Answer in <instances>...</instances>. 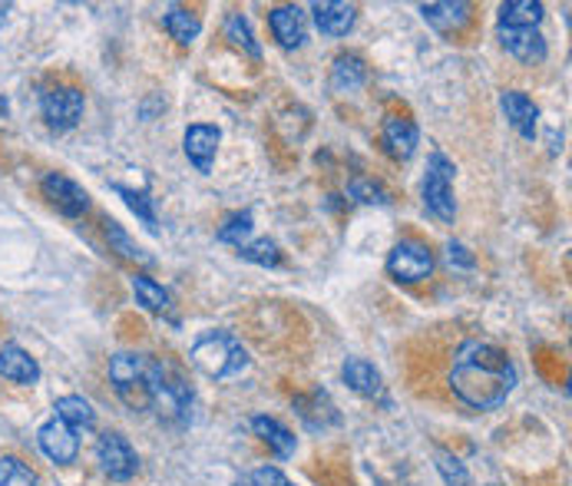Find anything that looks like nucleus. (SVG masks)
<instances>
[{
  "label": "nucleus",
  "instance_id": "obj_25",
  "mask_svg": "<svg viewBox=\"0 0 572 486\" xmlns=\"http://www.w3.org/2000/svg\"><path fill=\"white\" fill-rule=\"evenodd\" d=\"M133 295H136V305H142L152 315H166L172 308L169 292L156 278H149V275H133Z\"/></svg>",
  "mask_w": 572,
  "mask_h": 486
},
{
  "label": "nucleus",
  "instance_id": "obj_34",
  "mask_svg": "<svg viewBox=\"0 0 572 486\" xmlns=\"http://www.w3.org/2000/svg\"><path fill=\"white\" fill-rule=\"evenodd\" d=\"M252 486H292V480L278 467H258L252 474Z\"/></svg>",
  "mask_w": 572,
  "mask_h": 486
},
{
  "label": "nucleus",
  "instance_id": "obj_18",
  "mask_svg": "<svg viewBox=\"0 0 572 486\" xmlns=\"http://www.w3.org/2000/svg\"><path fill=\"white\" fill-rule=\"evenodd\" d=\"M470 3L464 0H444V3H424L421 17L437 30V33H457L460 27L470 23Z\"/></svg>",
  "mask_w": 572,
  "mask_h": 486
},
{
  "label": "nucleus",
  "instance_id": "obj_8",
  "mask_svg": "<svg viewBox=\"0 0 572 486\" xmlns=\"http://www.w3.org/2000/svg\"><path fill=\"white\" fill-rule=\"evenodd\" d=\"M86 109V96L76 86H50L40 96V116L53 133H66L83 119Z\"/></svg>",
  "mask_w": 572,
  "mask_h": 486
},
{
  "label": "nucleus",
  "instance_id": "obj_29",
  "mask_svg": "<svg viewBox=\"0 0 572 486\" xmlns=\"http://www.w3.org/2000/svg\"><path fill=\"white\" fill-rule=\"evenodd\" d=\"M348 196H351L354 202H364V205H388V202H391V192H388L381 182L368 179V176H354V179L348 182Z\"/></svg>",
  "mask_w": 572,
  "mask_h": 486
},
{
  "label": "nucleus",
  "instance_id": "obj_32",
  "mask_svg": "<svg viewBox=\"0 0 572 486\" xmlns=\"http://www.w3.org/2000/svg\"><path fill=\"white\" fill-rule=\"evenodd\" d=\"M0 486H43L36 471H30L17 457H0Z\"/></svg>",
  "mask_w": 572,
  "mask_h": 486
},
{
  "label": "nucleus",
  "instance_id": "obj_2",
  "mask_svg": "<svg viewBox=\"0 0 572 486\" xmlns=\"http://www.w3.org/2000/svg\"><path fill=\"white\" fill-rule=\"evenodd\" d=\"M192 364L215 378V381H229V378H239L245 368H248V355L242 348V341L229 331H205L195 338L192 351H189Z\"/></svg>",
  "mask_w": 572,
  "mask_h": 486
},
{
  "label": "nucleus",
  "instance_id": "obj_36",
  "mask_svg": "<svg viewBox=\"0 0 572 486\" xmlns=\"http://www.w3.org/2000/svg\"><path fill=\"white\" fill-rule=\"evenodd\" d=\"M7 13H10V3H0V23L7 20Z\"/></svg>",
  "mask_w": 572,
  "mask_h": 486
},
{
  "label": "nucleus",
  "instance_id": "obj_1",
  "mask_svg": "<svg viewBox=\"0 0 572 486\" xmlns=\"http://www.w3.org/2000/svg\"><path fill=\"white\" fill-rule=\"evenodd\" d=\"M451 394L470 411H494L507 404L517 388V368L494 341L470 338L457 348L451 364Z\"/></svg>",
  "mask_w": 572,
  "mask_h": 486
},
{
  "label": "nucleus",
  "instance_id": "obj_11",
  "mask_svg": "<svg viewBox=\"0 0 572 486\" xmlns=\"http://www.w3.org/2000/svg\"><path fill=\"white\" fill-rule=\"evenodd\" d=\"M219 142H222V129L212 126V123H192V126L186 129V136H182L186 159H189L199 172H212Z\"/></svg>",
  "mask_w": 572,
  "mask_h": 486
},
{
  "label": "nucleus",
  "instance_id": "obj_33",
  "mask_svg": "<svg viewBox=\"0 0 572 486\" xmlns=\"http://www.w3.org/2000/svg\"><path fill=\"white\" fill-rule=\"evenodd\" d=\"M437 471H441V477H444L447 486H470L467 467L454 454H447V451H437Z\"/></svg>",
  "mask_w": 572,
  "mask_h": 486
},
{
  "label": "nucleus",
  "instance_id": "obj_3",
  "mask_svg": "<svg viewBox=\"0 0 572 486\" xmlns=\"http://www.w3.org/2000/svg\"><path fill=\"white\" fill-rule=\"evenodd\" d=\"M149 411L172 424H182L192 411V388L182 371L159 358H149Z\"/></svg>",
  "mask_w": 572,
  "mask_h": 486
},
{
  "label": "nucleus",
  "instance_id": "obj_23",
  "mask_svg": "<svg viewBox=\"0 0 572 486\" xmlns=\"http://www.w3.org/2000/svg\"><path fill=\"white\" fill-rule=\"evenodd\" d=\"M368 83V63L358 56V53H341L335 56V66H331V86L338 93H354Z\"/></svg>",
  "mask_w": 572,
  "mask_h": 486
},
{
  "label": "nucleus",
  "instance_id": "obj_6",
  "mask_svg": "<svg viewBox=\"0 0 572 486\" xmlns=\"http://www.w3.org/2000/svg\"><path fill=\"white\" fill-rule=\"evenodd\" d=\"M388 275L401 285H421L434 275V252L417 239H404L388 255Z\"/></svg>",
  "mask_w": 572,
  "mask_h": 486
},
{
  "label": "nucleus",
  "instance_id": "obj_13",
  "mask_svg": "<svg viewBox=\"0 0 572 486\" xmlns=\"http://www.w3.org/2000/svg\"><path fill=\"white\" fill-rule=\"evenodd\" d=\"M381 146H384V152H388L391 159L407 162V159L417 152V146H421V129H417V123L407 119V116H388L384 126H381Z\"/></svg>",
  "mask_w": 572,
  "mask_h": 486
},
{
  "label": "nucleus",
  "instance_id": "obj_28",
  "mask_svg": "<svg viewBox=\"0 0 572 486\" xmlns=\"http://www.w3.org/2000/svg\"><path fill=\"white\" fill-rule=\"evenodd\" d=\"M106 242H109V249L113 252H119L123 258H129V262H139V265H152V255L146 252V249H139L129 235H126V229L119 225V222H106Z\"/></svg>",
  "mask_w": 572,
  "mask_h": 486
},
{
  "label": "nucleus",
  "instance_id": "obj_21",
  "mask_svg": "<svg viewBox=\"0 0 572 486\" xmlns=\"http://www.w3.org/2000/svg\"><path fill=\"white\" fill-rule=\"evenodd\" d=\"M547 7L537 0H507L500 3V27L507 30H540Z\"/></svg>",
  "mask_w": 572,
  "mask_h": 486
},
{
  "label": "nucleus",
  "instance_id": "obj_19",
  "mask_svg": "<svg viewBox=\"0 0 572 486\" xmlns=\"http://www.w3.org/2000/svg\"><path fill=\"white\" fill-rule=\"evenodd\" d=\"M341 378L361 398H381V391H384L381 371L371 361H364V358H348L345 368H341Z\"/></svg>",
  "mask_w": 572,
  "mask_h": 486
},
{
  "label": "nucleus",
  "instance_id": "obj_4",
  "mask_svg": "<svg viewBox=\"0 0 572 486\" xmlns=\"http://www.w3.org/2000/svg\"><path fill=\"white\" fill-rule=\"evenodd\" d=\"M109 384L129 411H149V355H139V351L113 355Z\"/></svg>",
  "mask_w": 572,
  "mask_h": 486
},
{
  "label": "nucleus",
  "instance_id": "obj_22",
  "mask_svg": "<svg viewBox=\"0 0 572 486\" xmlns=\"http://www.w3.org/2000/svg\"><path fill=\"white\" fill-rule=\"evenodd\" d=\"M162 27H166V33H169L179 46L195 43V40H199V33H202V20H199V13H192V10H189V7H182V3H172V7L162 13Z\"/></svg>",
  "mask_w": 572,
  "mask_h": 486
},
{
  "label": "nucleus",
  "instance_id": "obj_26",
  "mask_svg": "<svg viewBox=\"0 0 572 486\" xmlns=\"http://www.w3.org/2000/svg\"><path fill=\"white\" fill-rule=\"evenodd\" d=\"M225 40H229L232 46L245 50L248 56L262 60V46H258V40H255L252 23H248L245 13H229V17H225Z\"/></svg>",
  "mask_w": 572,
  "mask_h": 486
},
{
  "label": "nucleus",
  "instance_id": "obj_9",
  "mask_svg": "<svg viewBox=\"0 0 572 486\" xmlns=\"http://www.w3.org/2000/svg\"><path fill=\"white\" fill-rule=\"evenodd\" d=\"M40 192L66 219H80L89 209V192L63 172H46L43 182H40Z\"/></svg>",
  "mask_w": 572,
  "mask_h": 486
},
{
  "label": "nucleus",
  "instance_id": "obj_7",
  "mask_svg": "<svg viewBox=\"0 0 572 486\" xmlns=\"http://www.w3.org/2000/svg\"><path fill=\"white\" fill-rule=\"evenodd\" d=\"M93 454H96L99 471H103L109 480H116V484L133 480L136 471H139V457H136L133 444H129L123 434H116V431H103V434L96 437Z\"/></svg>",
  "mask_w": 572,
  "mask_h": 486
},
{
  "label": "nucleus",
  "instance_id": "obj_14",
  "mask_svg": "<svg viewBox=\"0 0 572 486\" xmlns=\"http://www.w3.org/2000/svg\"><path fill=\"white\" fill-rule=\"evenodd\" d=\"M497 33H500L504 50L517 63H523V66H540L547 60V53H550L547 50V36L540 30H507V27H500Z\"/></svg>",
  "mask_w": 572,
  "mask_h": 486
},
{
  "label": "nucleus",
  "instance_id": "obj_10",
  "mask_svg": "<svg viewBox=\"0 0 572 486\" xmlns=\"http://www.w3.org/2000/svg\"><path fill=\"white\" fill-rule=\"evenodd\" d=\"M36 444H40V451H43V457L46 461H53L56 467H70V464H76V457H80V437H76V431H70L63 421H46L43 427H40V434H36Z\"/></svg>",
  "mask_w": 572,
  "mask_h": 486
},
{
  "label": "nucleus",
  "instance_id": "obj_27",
  "mask_svg": "<svg viewBox=\"0 0 572 486\" xmlns=\"http://www.w3.org/2000/svg\"><path fill=\"white\" fill-rule=\"evenodd\" d=\"M252 232H255V219H252V212H232L222 225H219V242H225V245H235V249H242V245H248L252 242Z\"/></svg>",
  "mask_w": 572,
  "mask_h": 486
},
{
  "label": "nucleus",
  "instance_id": "obj_5",
  "mask_svg": "<svg viewBox=\"0 0 572 486\" xmlns=\"http://www.w3.org/2000/svg\"><path fill=\"white\" fill-rule=\"evenodd\" d=\"M454 179L457 166L444 152H431L427 172H424V209L437 222H454L457 219V196H454Z\"/></svg>",
  "mask_w": 572,
  "mask_h": 486
},
{
  "label": "nucleus",
  "instance_id": "obj_20",
  "mask_svg": "<svg viewBox=\"0 0 572 486\" xmlns=\"http://www.w3.org/2000/svg\"><path fill=\"white\" fill-rule=\"evenodd\" d=\"M252 431H255V437H258L262 444H268V447L275 451L278 461H288V457L295 454V447H298L295 434H292L282 421H275V418H265V414L252 418Z\"/></svg>",
  "mask_w": 572,
  "mask_h": 486
},
{
  "label": "nucleus",
  "instance_id": "obj_31",
  "mask_svg": "<svg viewBox=\"0 0 572 486\" xmlns=\"http://www.w3.org/2000/svg\"><path fill=\"white\" fill-rule=\"evenodd\" d=\"M239 255L245 262H252V265H262V268H275L282 262V252H278V245L272 239H255V242L242 245Z\"/></svg>",
  "mask_w": 572,
  "mask_h": 486
},
{
  "label": "nucleus",
  "instance_id": "obj_17",
  "mask_svg": "<svg viewBox=\"0 0 572 486\" xmlns=\"http://www.w3.org/2000/svg\"><path fill=\"white\" fill-rule=\"evenodd\" d=\"M311 17L325 36H348L358 20V7L341 0H325V3H311Z\"/></svg>",
  "mask_w": 572,
  "mask_h": 486
},
{
  "label": "nucleus",
  "instance_id": "obj_16",
  "mask_svg": "<svg viewBox=\"0 0 572 486\" xmlns=\"http://www.w3.org/2000/svg\"><path fill=\"white\" fill-rule=\"evenodd\" d=\"M0 378L10 384H20V388H33L40 381V364L20 345H3L0 348Z\"/></svg>",
  "mask_w": 572,
  "mask_h": 486
},
{
  "label": "nucleus",
  "instance_id": "obj_15",
  "mask_svg": "<svg viewBox=\"0 0 572 486\" xmlns=\"http://www.w3.org/2000/svg\"><path fill=\"white\" fill-rule=\"evenodd\" d=\"M500 106L510 119V126L523 136V139H533L537 136V126H540V106L523 93V89H504L500 93Z\"/></svg>",
  "mask_w": 572,
  "mask_h": 486
},
{
  "label": "nucleus",
  "instance_id": "obj_35",
  "mask_svg": "<svg viewBox=\"0 0 572 486\" xmlns=\"http://www.w3.org/2000/svg\"><path fill=\"white\" fill-rule=\"evenodd\" d=\"M447 262L457 265V268H474V265H477V258L470 255V249L460 245V242H451V245H447Z\"/></svg>",
  "mask_w": 572,
  "mask_h": 486
},
{
  "label": "nucleus",
  "instance_id": "obj_30",
  "mask_svg": "<svg viewBox=\"0 0 572 486\" xmlns=\"http://www.w3.org/2000/svg\"><path fill=\"white\" fill-rule=\"evenodd\" d=\"M113 192L139 215V222H142L149 232H156V212H152V199H149L146 192H136V189H129V186H113Z\"/></svg>",
  "mask_w": 572,
  "mask_h": 486
},
{
  "label": "nucleus",
  "instance_id": "obj_24",
  "mask_svg": "<svg viewBox=\"0 0 572 486\" xmlns=\"http://www.w3.org/2000/svg\"><path fill=\"white\" fill-rule=\"evenodd\" d=\"M53 411H56V421H63V424H66L70 431H76V434L96 427V411H93V404L83 401V398H76V394L60 398V401L53 404Z\"/></svg>",
  "mask_w": 572,
  "mask_h": 486
},
{
  "label": "nucleus",
  "instance_id": "obj_12",
  "mask_svg": "<svg viewBox=\"0 0 572 486\" xmlns=\"http://www.w3.org/2000/svg\"><path fill=\"white\" fill-rule=\"evenodd\" d=\"M268 27H272V36L278 40V46H285V50H298L308 40V17L298 3L268 10Z\"/></svg>",
  "mask_w": 572,
  "mask_h": 486
}]
</instances>
